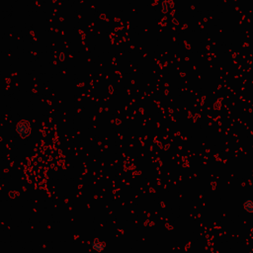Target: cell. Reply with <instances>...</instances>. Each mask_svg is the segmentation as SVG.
<instances>
[{
  "label": "cell",
  "instance_id": "1",
  "mask_svg": "<svg viewBox=\"0 0 253 253\" xmlns=\"http://www.w3.org/2000/svg\"><path fill=\"white\" fill-rule=\"evenodd\" d=\"M60 59H62V60L63 59V55H60Z\"/></svg>",
  "mask_w": 253,
  "mask_h": 253
}]
</instances>
